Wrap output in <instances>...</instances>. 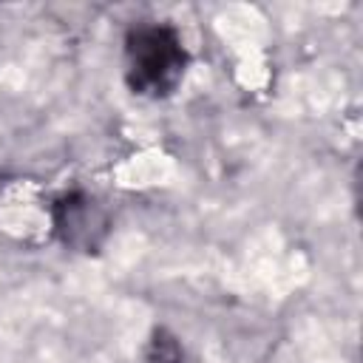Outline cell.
Wrapping results in <instances>:
<instances>
[{"label":"cell","instance_id":"3957f363","mask_svg":"<svg viewBox=\"0 0 363 363\" xmlns=\"http://www.w3.org/2000/svg\"><path fill=\"white\" fill-rule=\"evenodd\" d=\"M153 349H156L153 357H156L159 363H179V360H182V349L176 346V340H170V337H164V335H156Z\"/></svg>","mask_w":363,"mask_h":363},{"label":"cell","instance_id":"7a4b0ae2","mask_svg":"<svg viewBox=\"0 0 363 363\" xmlns=\"http://www.w3.org/2000/svg\"><path fill=\"white\" fill-rule=\"evenodd\" d=\"M54 224L68 247H77L85 252H91L108 230V218H105L102 207L94 199H88L85 193L62 196L54 207Z\"/></svg>","mask_w":363,"mask_h":363},{"label":"cell","instance_id":"6da1fadb","mask_svg":"<svg viewBox=\"0 0 363 363\" xmlns=\"http://www.w3.org/2000/svg\"><path fill=\"white\" fill-rule=\"evenodd\" d=\"M187 51L179 31L167 23H142L125 40V79L139 96H167L179 88Z\"/></svg>","mask_w":363,"mask_h":363}]
</instances>
